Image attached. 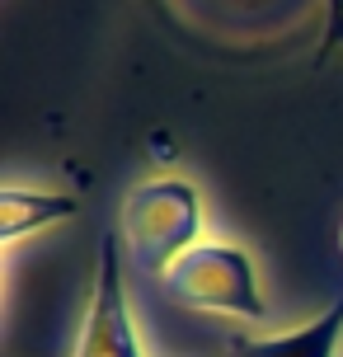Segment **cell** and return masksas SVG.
<instances>
[{"mask_svg":"<svg viewBox=\"0 0 343 357\" xmlns=\"http://www.w3.org/2000/svg\"><path fill=\"white\" fill-rule=\"evenodd\" d=\"M339 38H343V0H325V43H320V56L315 61H325L339 47Z\"/></svg>","mask_w":343,"mask_h":357,"instance_id":"obj_6","label":"cell"},{"mask_svg":"<svg viewBox=\"0 0 343 357\" xmlns=\"http://www.w3.org/2000/svg\"><path fill=\"white\" fill-rule=\"evenodd\" d=\"M343 348V301L329 305L306 329H291L277 339H231L226 357H339Z\"/></svg>","mask_w":343,"mask_h":357,"instance_id":"obj_4","label":"cell"},{"mask_svg":"<svg viewBox=\"0 0 343 357\" xmlns=\"http://www.w3.org/2000/svg\"><path fill=\"white\" fill-rule=\"evenodd\" d=\"M80 212V197L75 193H29V188H5L0 193V240L15 245L19 235L38 231V226H52L66 216Z\"/></svg>","mask_w":343,"mask_h":357,"instance_id":"obj_5","label":"cell"},{"mask_svg":"<svg viewBox=\"0 0 343 357\" xmlns=\"http://www.w3.org/2000/svg\"><path fill=\"white\" fill-rule=\"evenodd\" d=\"M202 193L188 178H151L132 188L118 216L123 254L146 278H165L183 254L202 245Z\"/></svg>","mask_w":343,"mask_h":357,"instance_id":"obj_1","label":"cell"},{"mask_svg":"<svg viewBox=\"0 0 343 357\" xmlns=\"http://www.w3.org/2000/svg\"><path fill=\"white\" fill-rule=\"evenodd\" d=\"M160 287L179 310L264 320V291H259L250 254L240 245H193L160 278Z\"/></svg>","mask_w":343,"mask_h":357,"instance_id":"obj_2","label":"cell"},{"mask_svg":"<svg viewBox=\"0 0 343 357\" xmlns=\"http://www.w3.org/2000/svg\"><path fill=\"white\" fill-rule=\"evenodd\" d=\"M123 259H127L123 240L109 231L99 240L90 310H85V320H80V339H75L71 357H142L137 324H132L127 291H123Z\"/></svg>","mask_w":343,"mask_h":357,"instance_id":"obj_3","label":"cell"}]
</instances>
